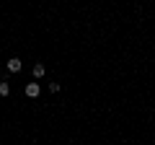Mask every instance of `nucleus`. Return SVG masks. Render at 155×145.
I'll list each match as a JSON object with an SVG mask.
<instances>
[{"label":"nucleus","instance_id":"f257e3e1","mask_svg":"<svg viewBox=\"0 0 155 145\" xmlns=\"http://www.w3.org/2000/svg\"><path fill=\"white\" fill-rule=\"evenodd\" d=\"M21 67H23V62L18 60V57H11V60H8V70H11V72H18Z\"/></svg>","mask_w":155,"mask_h":145},{"label":"nucleus","instance_id":"f03ea898","mask_svg":"<svg viewBox=\"0 0 155 145\" xmlns=\"http://www.w3.org/2000/svg\"><path fill=\"white\" fill-rule=\"evenodd\" d=\"M39 93H41V88H39V83H28V86H26V96H31V99H36Z\"/></svg>","mask_w":155,"mask_h":145},{"label":"nucleus","instance_id":"7ed1b4c3","mask_svg":"<svg viewBox=\"0 0 155 145\" xmlns=\"http://www.w3.org/2000/svg\"><path fill=\"white\" fill-rule=\"evenodd\" d=\"M44 72H47V67L41 65V62H39V65H34V78H41Z\"/></svg>","mask_w":155,"mask_h":145},{"label":"nucleus","instance_id":"20e7f679","mask_svg":"<svg viewBox=\"0 0 155 145\" xmlns=\"http://www.w3.org/2000/svg\"><path fill=\"white\" fill-rule=\"evenodd\" d=\"M8 93H11V86H8V83H0V96H8Z\"/></svg>","mask_w":155,"mask_h":145}]
</instances>
